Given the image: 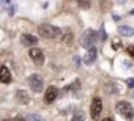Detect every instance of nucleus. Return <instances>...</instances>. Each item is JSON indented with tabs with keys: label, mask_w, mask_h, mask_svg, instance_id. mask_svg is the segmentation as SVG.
<instances>
[{
	"label": "nucleus",
	"mask_w": 134,
	"mask_h": 121,
	"mask_svg": "<svg viewBox=\"0 0 134 121\" xmlns=\"http://www.w3.org/2000/svg\"><path fill=\"white\" fill-rule=\"evenodd\" d=\"M13 121H25V118H24V116H16Z\"/></svg>",
	"instance_id": "obj_21"
},
{
	"label": "nucleus",
	"mask_w": 134,
	"mask_h": 121,
	"mask_svg": "<svg viewBox=\"0 0 134 121\" xmlns=\"http://www.w3.org/2000/svg\"><path fill=\"white\" fill-rule=\"evenodd\" d=\"M96 57H98V50H96L95 47H90V49L87 50L85 57H84V63H85V65H93V63L96 62Z\"/></svg>",
	"instance_id": "obj_7"
},
{
	"label": "nucleus",
	"mask_w": 134,
	"mask_h": 121,
	"mask_svg": "<svg viewBox=\"0 0 134 121\" xmlns=\"http://www.w3.org/2000/svg\"><path fill=\"white\" fill-rule=\"evenodd\" d=\"M27 119H30V121H46V119H43L40 115H35V113H30V115H27Z\"/></svg>",
	"instance_id": "obj_14"
},
{
	"label": "nucleus",
	"mask_w": 134,
	"mask_h": 121,
	"mask_svg": "<svg viewBox=\"0 0 134 121\" xmlns=\"http://www.w3.org/2000/svg\"><path fill=\"white\" fill-rule=\"evenodd\" d=\"M126 50H128V52L134 57V46H128V47H126Z\"/></svg>",
	"instance_id": "obj_18"
},
{
	"label": "nucleus",
	"mask_w": 134,
	"mask_h": 121,
	"mask_svg": "<svg viewBox=\"0 0 134 121\" xmlns=\"http://www.w3.org/2000/svg\"><path fill=\"white\" fill-rule=\"evenodd\" d=\"M38 33L46 38V39H52V38H58L62 35V30L55 25H51V24H43L38 27Z\"/></svg>",
	"instance_id": "obj_1"
},
{
	"label": "nucleus",
	"mask_w": 134,
	"mask_h": 121,
	"mask_svg": "<svg viewBox=\"0 0 134 121\" xmlns=\"http://www.w3.org/2000/svg\"><path fill=\"white\" fill-rule=\"evenodd\" d=\"M128 87L129 88H134V79H128Z\"/></svg>",
	"instance_id": "obj_19"
},
{
	"label": "nucleus",
	"mask_w": 134,
	"mask_h": 121,
	"mask_svg": "<svg viewBox=\"0 0 134 121\" xmlns=\"http://www.w3.org/2000/svg\"><path fill=\"white\" fill-rule=\"evenodd\" d=\"M21 44L25 47H32L38 44V38H35L33 35H22L21 36Z\"/></svg>",
	"instance_id": "obj_9"
},
{
	"label": "nucleus",
	"mask_w": 134,
	"mask_h": 121,
	"mask_svg": "<svg viewBox=\"0 0 134 121\" xmlns=\"http://www.w3.org/2000/svg\"><path fill=\"white\" fill-rule=\"evenodd\" d=\"M117 113H120L125 119H128V121H132L134 119V108H132V105L131 104H128V102H125V101H120L118 104H117Z\"/></svg>",
	"instance_id": "obj_2"
},
{
	"label": "nucleus",
	"mask_w": 134,
	"mask_h": 121,
	"mask_svg": "<svg viewBox=\"0 0 134 121\" xmlns=\"http://www.w3.org/2000/svg\"><path fill=\"white\" fill-rule=\"evenodd\" d=\"M29 85H30V88H32L33 91L40 93V91L43 90V87H44L43 77H41V76H38V74H32V76L29 77Z\"/></svg>",
	"instance_id": "obj_5"
},
{
	"label": "nucleus",
	"mask_w": 134,
	"mask_h": 121,
	"mask_svg": "<svg viewBox=\"0 0 134 121\" xmlns=\"http://www.w3.org/2000/svg\"><path fill=\"white\" fill-rule=\"evenodd\" d=\"M84 119H85V115H84L82 112L74 113V115H73V118H71V121H84Z\"/></svg>",
	"instance_id": "obj_13"
},
{
	"label": "nucleus",
	"mask_w": 134,
	"mask_h": 121,
	"mask_svg": "<svg viewBox=\"0 0 134 121\" xmlns=\"http://www.w3.org/2000/svg\"><path fill=\"white\" fill-rule=\"evenodd\" d=\"M57 96H58V90H57V87H49V88L46 90L44 101H46L47 104H51V102H54V101L57 99Z\"/></svg>",
	"instance_id": "obj_8"
},
{
	"label": "nucleus",
	"mask_w": 134,
	"mask_h": 121,
	"mask_svg": "<svg viewBox=\"0 0 134 121\" xmlns=\"http://www.w3.org/2000/svg\"><path fill=\"white\" fill-rule=\"evenodd\" d=\"M132 99H134V91H132Z\"/></svg>",
	"instance_id": "obj_26"
},
{
	"label": "nucleus",
	"mask_w": 134,
	"mask_h": 121,
	"mask_svg": "<svg viewBox=\"0 0 134 121\" xmlns=\"http://www.w3.org/2000/svg\"><path fill=\"white\" fill-rule=\"evenodd\" d=\"M101 112H103V102L99 98H95L92 101V107H90V115L93 119H99L101 116Z\"/></svg>",
	"instance_id": "obj_6"
},
{
	"label": "nucleus",
	"mask_w": 134,
	"mask_h": 121,
	"mask_svg": "<svg viewBox=\"0 0 134 121\" xmlns=\"http://www.w3.org/2000/svg\"><path fill=\"white\" fill-rule=\"evenodd\" d=\"M16 101H18L19 104H27V102L30 101V98H29V94H27L25 91L18 90V91H16Z\"/></svg>",
	"instance_id": "obj_10"
},
{
	"label": "nucleus",
	"mask_w": 134,
	"mask_h": 121,
	"mask_svg": "<svg viewBox=\"0 0 134 121\" xmlns=\"http://www.w3.org/2000/svg\"><path fill=\"white\" fill-rule=\"evenodd\" d=\"M131 13H132V14H134V10H132V11H131Z\"/></svg>",
	"instance_id": "obj_27"
},
{
	"label": "nucleus",
	"mask_w": 134,
	"mask_h": 121,
	"mask_svg": "<svg viewBox=\"0 0 134 121\" xmlns=\"http://www.w3.org/2000/svg\"><path fill=\"white\" fill-rule=\"evenodd\" d=\"M5 121H8V119H5Z\"/></svg>",
	"instance_id": "obj_28"
},
{
	"label": "nucleus",
	"mask_w": 134,
	"mask_h": 121,
	"mask_svg": "<svg viewBox=\"0 0 134 121\" xmlns=\"http://www.w3.org/2000/svg\"><path fill=\"white\" fill-rule=\"evenodd\" d=\"M99 7H103V10L109 8V0H99Z\"/></svg>",
	"instance_id": "obj_16"
},
{
	"label": "nucleus",
	"mask_w": 134,
	"mask_h": 121,
	"mask_svg": "<svg viewBox=\"0 0 134 121\" xmlns=\"http://www.w3.org/2000/svg\"><path fill=\"white\" fill-rule=\"evenodd\" d=\"M71 38H73V35H71V33H68V35H63V36H62V39H63L65 43H71Z\"/></svg>",
	"instance_id": "obj_17"
},
{
	"label": "nucleus",
	"mask_w": 134,
	"mask_h": 121,
	"mask_svg": "<svg viewBox=\"0 0 134 121\" xmlns=\"http://www.w3.org/2000/svg\"><path fill=\"white\" fill-rule=\"evenodd\" d=\"M79 63H81V58L76 55V57H74V65H76V66H79Z\"/></svg>",
	"instance_id": "obj_20"
},
{
	"label": "nucleus",
	"mask_w": 134,
	"mask_h": 121,
	"mask_svg": "<svg viewBox=\"0 0 134 121\" xmlns=\"http://www.w3.org/2000/svg\"><path fill=\"white\" fill-rule=\"evenodd\" d=\"M10 2H11V0H7V3H10Z\"/></svg>",
	"instance_id": "obj_25"
},
{
	"label": "nucleus",
	"mask_w": 134,
	"mask_h": 121,
	"mask_svg": "<svg viewBox=\"0 0 134 121\" xmlns=\"http://www.w3.org/2000/svg\"><path fill=\"white\" fill-rule=\"evenodd\" d=\"M118 32H120L121 36H126V38H129V36L134 35V30H132L129 25H120V27H118Z\"/></svg>",
	"instance_id": "obj_12"
},
{
	"label": "nucleus",
	"mask_w": 134,
	"mask_h": 121,
	"mask_svg": "<svg viewBox=\"0 0 134 121\" xmlns=\"http://www.w3.org/2000/svg\"><path fill=\"white\" fill-rule=\"evenodd\" d=\"M126 2H128V0H117V3H118V5H125Z\"/></svg>",
	"instance_id": "obj_22"
},
{
	"label": "nucleus",
	"mask_w": 134,
	"mask_h": 121,
	"mask_svg": "<svg viewBox=\"0 0 134 121\" xmlns=\"http://www.w3.org/2000/svg\"><path fill=\"white\" fill-rule=\"evenodd\" d=\"M81 8H90V0H77Z\"/></svg>",
	"instance_id": "obj_15"
},
{
	"label": "nucleus",
	"mask_w": 134,
	"mask_h": 121,
	"mask_svg": "<svg viewBox=\"0 0 134 121\" xmlns=\"http://www.w3.org/2000/svg\"><path fill=\"white\" fill-rule=\"evenodd\" d=\"M112 17H114V21H120V16H118V14H114Z\"/></svg>",
	"instance_id": "obj_23"
},
{
	"label": "nucleus",
	"mask_w": 134,
	"mask_h": 121,
	"mask_svg": "<svg viewBox=\"0 0 134 121\" xmlns=\"http://www.w3.org/2000/svg\"><path fill=\"white\" fill-rule=\"evenodd\" d=\"M29 57L32 58V62H33L36 66H41V65L44 63V53H43V50L38 49V47H32V49L29 50Z\"/></svg>",
	"instance_id": "obj_4"
},
{
	"label": "nucleus",
	"mask_w": 134,
	"mask_h": 121,
	"mask_svg": "<svg viewBox=\"0 0 134 121\" xmlns=\"http://www.w3.org/2000/svg\"><path fill=\"white\" fill-rule=\"evenodd\" d=\"M103 121H112V119H110V118H106V119H103Z\"/></svg>",
	"instance_id": "obj_24"
},
{
	"label": "nucleus",
	"mask_w": 134,
	"mask_h": 121,
	"mask_svg": "<svg viewBox=\"0 0 134 121\" xmlns=\"http://www.w3.org/2000/svg\"><path fill=\"white\" fill-rule=\"evenodd\" d=\"M0 80H2L3 83H8L11 80V74H10L7 66H2V69H0Z\"/></svg>",
	"instance_id": "obj_11"
},
{
	"label": "nucleus",
	"mask_w": 134,
	"mask_h": 121,
	"mask_svg": "<svg viewBox=\"0 0 134 121\" xmlns=\"http://www.w3.org/2000/svg\"><path fill=\"white\" fill-rule=\"evenodd\" d=\"M96 41V32L95 30H85L81 36V46L85 47V49H90L93 46V43Z\"/></svg>",
	"instance_id": "obj_3"
}]
</instances>
